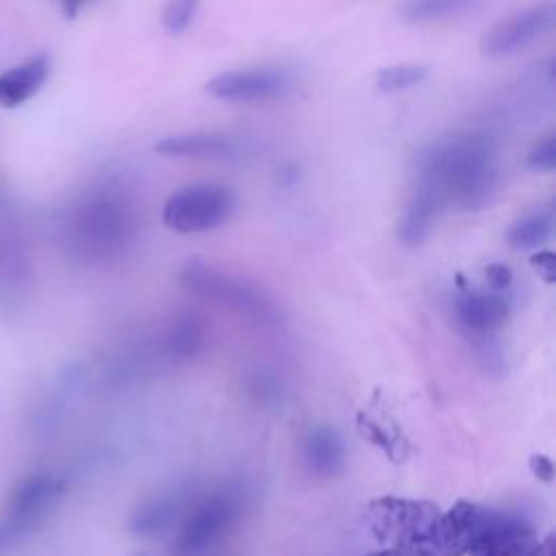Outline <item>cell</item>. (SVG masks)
Here are the masks:
<instances>
[{"instance_id": "29", "label": "cell", "mask_w": 556, "mask_h": 556, "mask_svg": "<svg viewBox=\"0 0 556 556\" xmlns=\"http://www.w3.org/2000/svg\"><path fill=\"white\" fill-rule=\"evenodd\" d=\"M530 556H556V536L547 534L543 541L536 543Z\"/></svg>"}, {"instance_id": "16", "label": "cell", "mask_w": 556, "mask_h": 556, "mask_svg": "<svg viewBox=\"0 0 556 556\" xmlns=\"http://www.w3.org/2000/svg\"><path fill=\"white\" fill-rule=\"evenodd\" d=\"M185 504V493L174 489L161 495L146 500L132 515H130V530L139 536H152L165 530L178 515Z\"/></svg>"}, {"instance_id": "17", "label": "cell", "mask_w": 556, "mask_h": 556, "mask_svg": "<svg viewBox=\"0 0 556 556\" xmlns=\"http://www.w3.org/2000/svg\"><path fill=\"white\" fill-rule=\"evenodd\" d=\"M441 211L443 206L437 202L434 195L415 187V193L400 219V228H397L400 241L408 248L419 245L430 235L432 224L441 215Z\"/></svg>"}, {"instance_id": "30", "label": "cell", "mask_w": 556, "mask_h": 556, "mask_svg": "<svg viewBox=\"0 0 556 556\" xmlns=\"http://www.w3.org/2000/svg\"><path fill=\"white\" fill-rule=\"evenodd\" d=\"M365 556H424V554L415 552V549H404V547H382V549L369 552Z\"/></svg>"}, {"instance_id": "12", "label": "cell", "mask_w": 556, "mask_h": 556, "mask_svg": "<svg viewBox=\"0 0 556 556\" xmlns=\"http://www.w3.org/2000/svg\"><path fill=\"white\" fill-rule=\"evenodd\" d=\"M484 510L486 506L458 500L452 508L441 513L430 543V556H467L484 521Z\"/></svg>"}, {"instance_id": "22", "label": "cell", "mask_w": 556, "mask_h": 556, "mask_svg": "<svg viewBox=\"0 0 556 556\" xmlns=\"http://www.w3.org/2000/svg\"><path fill=\"white\" fill-rule=\"evenodd\" d=\"M428 78V67L419 63H395L376 70L374 85L378 91L393 93L421 85Z\"/></svg>"}, {"instance_id": "27", "label": "cell", "mask_w": 556, "mask_h": 556, "mask_svg": "<svg viewBox=\"0 0 556 556\" xmlns=\"http://www.w3.org/2000/svg\"><path fill=\"white\" fill-rule=\"evenodd\" d=\"M24 539H26V534L22 530H17L7 517H0V556L11 552L13 547H17Z\"/></svg>"}, {"instance_id": "3", "label": "cell", "mask_w": 556, "mask_h": 556, "mask_svg": "<svg viewBox=\"0 0 556 556\" xmlns=\"http://www.w3.org/2000/svg\"><path fill=\"white\" fill-rule=\"evenodd\" d=\"M439 515L441 510L432 502L384 495L367 504L365 523L380 545L415 549L430 556Z\"/></svg>"}, {"instance_id": "31", "label": "cell", "mask_w": 556, "mask_h": 556, "mask_svg": "<svg viewBox=\"0 0 556 556\" xmlns=\"http://www.w3.org/2000/svg\"><path fill=\"white\" fill-rule=\"evenodd\" d=\"M59 4H61V9L65 11V15H70V17H74L76 13H78V9L87 2V0H56Z\"/></svg>"}, {"instance_id": "11", "label": "cell", "mask_w": 556, "mask_h": 556, "mask_svg": "<svg viewBox=\"0 0 556 556\" xmlns=\"http://www.w3.org/2000/svg\"><path fill=\"white\" fill-rule=\"evenodd\" d=\"M452 308L456 324L471 341L491 337L510 317V306L506 298L493 291H478L467 287H460Z\"/></svg>"}, {"instance_id": "1", "label": "cell", "mask_w": 556, "mask_h": 556, "mask_svg": "<svg viewBox=\"0 0 556 556\" xmlns=\"http://www.w3.org/2000/svg\"><path fill=\"white\" fill-rule=\"evenodd\" d=\"M415 176V187L432 193L443 208H480L497 189V146L484 132H452L419 150Z\"/></svg>"}, {"instance_id": "5", "label": "cell", "mask_w": 556, "mask_h": 556, "mask_svg": "<svg viewBox=\"0 0 556 556\" xmlns=\"http://www.w3.org/2000/svg\"><path fill=\"white\" fill-rule=\"evenodd\" d=\"M235 211V195L215 182H195L176 189L163 204V224L180 235H198L219 228Z\"/></svg>"}, {"instance_id": "15", "label": "cell", "mask_w": 556, "mask_h": 556, "mask_svg": "<svg viewBox=\"0 0 556 556\" xmlns=\"http://www.w3.org/2000/svg\"><path fill=\"white\" fill-rule=\"evenodd\" d=\"M345 445L330 426L313 428L304 439V463L319 478H334L345 469Z\"/></svg>"}, {"instance_id": "18", "label": "cell", "mask_w": 556, "mask_h": 556, "mask_svg": "<svg viewBox=\"0 0 556 556\" xmlns=\"http://www.w3.org/2000/svg\"><path fill=\"white\" fill-rule=\"evenodd\" d=\"M358 428L363 437H367L374 445L384 450V454L391 460H402L408 454V441L402 437L397 424L389 417L371 415V413H358Z\"/></svg>"}, {"instance_id": "24", "label": "cell", "mask_w": 556, "mask_h": 556, "mask_svg": "<svg viewBox=\"0 0 556 556\" xmlns=\"http://www.w3.org/2000/svg\"><path fill=\"white\" fill-rule=\"evenodd\" d=\"M526 165L536 172H554L556 167V137H543L526 156Z\"/></svg>"}, {"instance_id": "8", "label": "cell", "mask_w": 556, "mask_h": 556, "mask_svg": "<svg viewBox=\"0 0 556 556\" xmlns=\"http://www.w3.org/2000/svg\"><path fill=\"white\" fill-rule=\"evenodd\" d=\"M556 24L554 2H539L521 9L493 24L480 39V52L493 59L513 56L539 37L547 35Z\"/></svg>"}, {"instance_id": "20", "label": "cell", "mask_w": 556, "mask_h": 556, "mask_svg": "<svg viewBox=\"0 0 556 556\" xmlns=\"http://www.w3.org/2000/svg\"><path fill=\"white\" fill-rule=\"evenodd\" d=\"M204 345V326L193 315L178 317L167 337H165V354L172 361H189Z\"/></svg>"}, {"instance_id": "10", "label": "cell", "mask_w": 556, "mask_h": 556, "mask_svg": "<svg viewBox=\"0 0 556 556\" xmlns=\"http://www.w3.org/2000/svg\"><path fill=\"white\" fill-rule=\"evenodd\" d=\"M63 493V480L48 471L24 476L9 493L4 515L24 534L33 532Z\"/></svg>"}, {"instance_id": "28", "label": "cell", "mask_w": 556, "mask_h": 556, "mask_svg": "<svg viewBox=\"0 0 556 556\" xmlns=\"http://www.w3.org/2000/svg\"><path fill=\"white\" fill-rule=\"evenodd\" d=\"M530 471L534 473V478H539L545 484L554 482V463L545 454H532L530 456Z\"/></svg>"}, {"instance_id": "26", "label": "cell", "mask_w": 556, "mask_h": 556, "mask_svg": "<svg viewBox=\"0 0 556 556\" xmlns=\"http://www.w3.org/2000/svg\"><path fill=\"white\" fill-rule=\"evenodd\" d=\"M484 276H486V282L491 285L493 291H502L506 287H510L513 282V269L504 263H491L484 267Z\"/></svg>"}, {"instance_id": "23", "label": "cell", "mask_w": 556, "mask_h": 556, "mask_svg": "<svg viewBox=\"0 0 556 556\" xmlns=\"http://www.w3.org/2000/svg\"><path fill=\"white\" fill-rule=\"evenodd\" d=\"M200 0H167L161 11V24L169 35H180L195 17Z\"/></svg>"}, {"instance_id": "4", "label": "cell", "mask_w": 556, "mask_h": 556, "mask_svg": "<svg viewBox=\"0 0 556 556\" xmlns=\"http://www.w3.org/2000/svg\"><path fill=\"white\" fill-rule=\"evenodd\" d=\"M182 285L198 298L206 302H215L241 317L252 319L261 326L280 324V311L274 300L258 287L248 285L245 280L224 274L215 267H208L200 261H191L182 274Z\"/></svg>"}, {"instance_id": "13", "label": "cell", "mask_w": 556, "mask_h": 556, "mask_svg": "<svg viewBox=\"0 0 556 556\" xmlns=\"http://www.w3.org/2000/svg\"><path fill=\"white\" fill-rule=\"evenodd\" d=\"M154 150L163 156L176 159H224L230 156L237 150V146L226 135L193 130L167 135L154 143Z\"/></svg>"}, {"instance_id": "2", "label": "cell", "mask_w": 556, "mask_h": 556, "mask_svg": "<svg viewBox=\"0 0 556 556\" xmlns=\"http://www.w3.org/2000/svg\"><path fill=\"white\" fill-rule=\"evenodd\" d=\"M135 235L130 204L113 193H96L76 206L70 237L78 254L89 261H106L126 250Z\"/></svg>"}, {"instance_id": "7", "label": "cell", "mask_w": 556, "mask_h": 556, "mask_svg": "<svg viewBox=\"0 0 556 556\" xmlns=\"http://www.w3.org/2000/svg\"><path fill=\"white\" fill-rule=\"evenodd\" d=\"M536 543V528L523 513L486 508L467 556H530Z\"/></svg>"}, {"instance_id": "25", "label": "cell", "mask_w": 556, "mask_h": 556, "mask_svg": "<svg viewBox=\"0 0 556 556\" xmlns=\"http://www.w3.org/2000/svg\"><path fill=\"white\" fill-rule=\"evenodd\" d=\"M530 265L539 274V278L547 285L556 282V258L549 250H536L530 254Z\"/></svg>"}, {"instance_id": "9", "label": "cell", "mask_w": 556, "mask_h": 556, "mask_svg": "<svg viewBox=\"0 0 556 556\" xmlns=\"http://www.w3.org/2000/svg\"><path fill=\"white\" fill-rule=\"evenodd\" d=\"M291 89V78L287 72L276 67H250L230 70L215 74L206 80L204 91L211 98L228 102H263L282 98Z\"/></svg>"}, {"instance_id": "6", "label": "cell", "mask_w": 556, "mask_h": 556, "mask_svg": "<svg viewBox=\"0 0 556 556\" xmlns=\"http://www.w3.org/2000/svg\"><path fill=\"white\" fill-rule=\"evenodd\" d=\"M245 493L241 484H226L204 495L187 515L176 543V556H195L219 541L239 519Z\"/></svg>"}, {"instance_id": "14", "label": "cell", "mask_w": 556, "mask_h": 556, "mask_svg": "<svg viewBox=\"0 0 556 556\" xmlns=\"http://www.w3.org/2000/svg\"><path fill=\"white\" fill-rule=\"evenodd\" d=\"M50 59L48 54H35L28 61L0 74V106L15 109L30 100L48 80Z\"/></svg>"}, {"instance_id": "19", "label": "cell", "mask_w": 556, "mask_h": 556, "mask_svg": "<svg viewBox=\"0 0 556 556\" xmlns=\"http://www.w3.org/2000/svg\"><path fill=\"white\" fill-rule=\"evenodd\" d=\"M478 4L480 0H404L400 7V15L404 22L426 24L465 15Z\"/></svg>"}, {"instance_id": "21", "label": "cell", "mask_w": 556, "mask_h": 556, "mask_svg": "<svg viewBox=\"0 0 556 556\" xmlns=\"http://www.w3.org/2000/svg\"><path fill=\"white\" fill-rule=\"evenodd\" d=\"M549 235H552V215L545 211H536L517 219L510 226L506 239L515 250H536L549 239Z\"/></svg>"}]
</instances>
